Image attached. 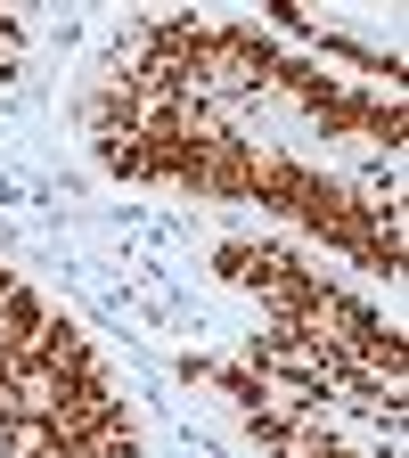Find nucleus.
<instances>
[{
    "mask_svg": "<svg viewBox=\"0 0 409 458\" xmlns=\"http://www.w3.org/2000/svg\"><path fill=\"white\" fill-rule=\"evenodd\" d=\"M0 458H140L124 393L74 319L0 270Z\"/></svg>",
    "mask_w": 409,
    "mask_h": 458,
    "instance_id": "obj_1",
    "label": "nucleus"
},
{
    "mask_svg": "<svg viewBox=\"0 0 409 458\" xmlns=\"http://www.w3.org/2000/svg\"><path fill=\"white\" fill-rule=\"evenodd\" d=\"M9 57H17V25H9V17H0V66H9Z\"/></svg>",
    "mask_w": 409,
    "mask_h": 458,
    "instance_id": "obj_2",
    "label": "nucleus"
}]
</instances>
